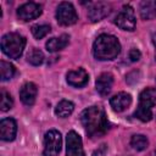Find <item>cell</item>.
<instances>
[{
    "label": "cell",
    "instance_id": "6da1fadb",
    "mask_svg": "<svg viewBox=\"0 0 156 156\" xmlns=\"http://www.w3.org/2000/svg\"><path fill=\"white\" fill-rule=\"evenodd\" d=\"M79 119L85 133L90 138L102 136L111 128V124L107 121L104 108L99 106H90L83 110L79 116Z\"/></svg>",
    "mask_w": 156,
    "mask_h": 156
},
{
    "label": "cell",
    "instance_id": "7a4b0ae2",
    "mask_svg": "<svg viewBox=\"0 0 156 156\" xmlns=\"http://www.w3.org/2000/svg\"><path fill=\"white\" fill-rule=\"evenodd\" d=\"M93 52L95 58L100 61L113 60L121 52V44L111 34H100L93 44Z\"/></svg>",
    "mask_w": 156,
    "mask_h": 156
},
{
    "label": "cell",
    "instance_id": "3957f363",
    "mask_svg": "<svg viewBox=\"0 0 156 156\" xmlns=\"http://www.w3.org/2000/svg\"><path fill=\"white\" fill-rule=\"evenodd\" d=\"M156 105V89L146 88L139 95V105L134 112V117L141 122H149L152 118V107Z\"/></svg>",
    "mask_w": 156,
    "mask_h": 156
},
{
    "label": "cell",
    "instance_id": "277c9868",
    "mask_svg": "<svg viewBox=\"0 0 156 156\" xmlns=\"http://www.w3.org/2000/svg\"><path fill=\"white\" fill-rule=\"evenodd\" d=\"M26 46V38L18 33H7L1 38V50L10 58H18Z\"/></svg>",
    "mask_w": 156,
    "mask_h": 156
},
{
    "label": "cell",
    "instance_id": "5b68a950",
    "mask_svg": "<svg viewBox=\"0 0 156 156\" xmlns=\"http://www.w3.org/2000/svg\"><path fill=\"white\" fill-rule=\"evenodd\" d=\"M62 146V138L58 130L51 129L45 133L44 135V156H57L61 151Z\"/></svg>",
    "mask_w": 156,
    "mask_h": 156
},
{
    "label": "cell",
    "instance_id": "8992f818",
    "mask_svg": "<svg viewBox=\"0 0 156 156\" xmlns=\"http://www.w3.org/2000/svg\"><path fill=\"white\" fill-rule=\"evenodd\" d=\"M56 20L61 26H71L78 21V15L71 2L63 1L57 6Z\"/></svg>",
    "mask_w": 156,
    "mask_h": 156
},
{
    "label": "cell",
    "instance_id": "52a82bcc",
    "mask_svg": "<svg viewBox=\"0 0 156 156\" xmlns=\"http://www.w3.org/2000/svg\"><path fill=\"white\" fill-rule=\"evenodd\" d=\"M115 23L117 24V27H119L123 30H134L136 21H135L134 10L132 9V6H129V5L123 6L122 10L116 16Z\"/></svg>",
    "mask_w": 156,
    "mask_h": 156
},
{
    "label": "cell",
    "instance_id": "ba28073f",
    "mask_svg": "<svg viewBox=\"0 0 156 156\" xmlns=\"http://www.w3.org/2000/svg\"><path fill=\"white\" fill-rule=\"evenodd\" d=\"M66 156H85L82 139L78 133L71 130L66 136Z\"/></svg>",
    "mask_w": 156,
    "mask_h": 156
},
{
    "label": "cell",
    "instance_id": "9c48e42d",
    "mask_svg": "<svg viewBox=\"0 0 156 156\" xmlns=\"http://www.w3.org/2000/svg\"><path fill=\"white\" fill-rule=\"evenodd\" d=\"M41 12H43V10H41V6L39 4H37V2H26V4H23L22 6L18 7L17 16H18L20 20H22L24 22H28V21L38 18L41 15Z\"/></svg>",
    "mask_w": 156,
    "mask_h": 156
},
{
    "label": "cell",
    "instance_id": "30bf717a",
    "mask_svg": "<svg viewBox=\"0 0 156 156\" xmlns=\"http://www.w3.org/2000/svg\"><path fill=\"white\" fill-rule=\"evenodd\" d=\"M110 9H111V6L107 2H102V1L93 2V4H90V7L88 9V17L91 22L101 21L110 13V11H111Z\"/></svg>",
    "mask_w": 156,
    "mask_h": 156
},
{
    "label": "cell",
    "instance_id": "8fae6325",
    "mask_svg": "<svg viewBox=\"0 0 156 156\" xmlns=\"http://www.w3.org/2000/svg\"><path fill=\"white\" fill-rule=\"evenodd\" d=\"M17 124L13 118H2L0 122V136L5 141H12L16 136Z\"/></svg>",
    "mask_w": 156,
    "mask_h": 156
},
{
    "label": "cell",
    "instance_id": "7c38bea8",
    "mask_svg": "<svg viewBox=\"0 0 156 156\" xmlns=\"http://www.w3.org/2000/svg\"><path fill=\"white\" fill-rule=\"evenodd\" d=\"M130 104H132V96H130V94L124 93V91H121L110 99V105H111L112 110L116 112L124 111L126 108H128L130 106Z\"/></svg>",
    "mask_w": 156,
    "mask_h": 156
},
{
    "label": "cell",
    "instance_id": "4fadbf2b",
    "mask_svg": "<svg viewBox=\"0 0 156 156\" xmlns=\"http://www.w3.org/2000/svg\"><path fill=\"white\" fill-rule=\"evenodd\" d=\"M66 77H67V83L72 87H76V88L84 87L89 80V76L84 68L69 71Z\"/></svg>",
    "mask_w": 156,
    "mask_h": 156
},
{
    "label": "cell",
    "instance_id": "5bb4252c",
    "mask_svg": "<svg viewBox=\"0 0 156 156\" xmlns=\"http://www.w3.org/2000/svg\"><path fill=\"white\" fill-rule=\"evenodd\" d=\"M37 94H38V88L34 83L32 82H28V83H24L20 90V98H21V101L27 105V106H32L34 102H35V98H37Z\"/></svg>",
    "mask_w": 156,
    "mask_h": 156
},
{
    "label": "cell",
    "instance_id": "9a60e30c",
    "mask_svg": "<svg viewBox=\"0 0 156 156\" xmlns=\"http://www.w3.org/2000/svg\"><path fill=\"white\" fill-rule=\"evenodd\" d=\"M112 84H113V76L108 72L101 73L95 82L96 90L101 96H107L110 94L112 89Z\"/></svg>",
    "mask_w": 156,
    "mask_h": 156
},
{
    "label": "cell",
    "instance_id": "2e32d148",
    "mask_svg": "<svg viewBox=\"0 0 156 156\" xmlns=\"http://www.w3.org/2000/svg\"><path fill=\"white\" fill-rule=\"evenodd\" d=\"M69 37L67 34H62L58 38H51L46 41V50L50 52H56L65 49L68 45Z\"/></svg>",
    "mask_w": 156,
    "mask_h": 156
},
{
    "label": "cell",
    "instance_id": "e0dca14e",
    "mask_svg": "<svg viewBox=\"0 0 156 156\" xmlns=\"http://www.w3.org/2000/svg\"><path fill=\"white\" fill-rule=\"evenodd\" d=\"M73 108H74V105H73L72 101L62 100L55 107V113H56V116H58L61 118H65V117L69 116L73 112Z\"/></svg>",
    "mask_w": 156,
    "mask_h": 156
},
{
    "label": "cell",
    "instance_id": "ac0fdd59",
    "mask_svg": "<svg viewBox=\"0 0 156 156\" xmlns=\"http://www.w3.org/2000/svg\"><path fill=\"white\" fill-rule=\"evenodd\" d=\"M156 11V1H143L140 4V15L144 20H150L155 16Z\"/></svg>",
    "mask_w": 156,
    "mask_h": 156
},
{
    "label": "cell",
    "instance_id": "d6986e66",
    "mask_svg": "<svg viewBox=\"0 0 156 156\" xmlns=\"http://www.w3.org/2000/svg\"><path fill=\"white\" fill-rule=\"evenodd\" d=\"M147 145H149V140L143 134H134L130 139V146L136 151L145 150L147 147Z\"/></svg>",
    "mask_w": 156,
    "mask_h": 156
},
{
    "label": "cell",
    "instance_id": "ffe728a7",
    "mask_svg": "<svg viewBox=\"0 0 156 156\" xmlns=\"http://www.w3.org/2000/svg\"><path fill=\"white\" fill-rule=\"evenodd\" d=\"M15 74V67L13 65H11L10 62L6 61H1L0 62V76H1V80H9L13 77Z\"/></svg>",
    "mask_w": 156,
    "mask_h": 156
},
{
    "label": "cell",
    "instance_id": "44dd1931",
    "mask_svg": "<svg viewBox=\"0 0 156 156\" xmlns=\"http://www.w3.org/2000/svg\"><path fill=\"white\" fill-rule=\"evenodd\" d=\"M27 61L33 66H39L44 61V54L39 49H32L27 55Z\"/></svg>",
    "mask_w": 156,
    "mask_h": 156
},
{
    "label": "cell",
    "instance_id": "7402d4cb",
    "mask_svg": "<svg viewBox=\"0 0 156 156\" xmlns=\"http://www.w3.org/2000/svg\"><path fill=\"white\" fill-rule=\"evenodd\" d=\"M50 30H51V28L48 24H35L32 27V34L34 35L35 39L44 38L46 34L50 33Z\"/></svg>",
    "mask_w": 156,
    "mask_h": 156
},
{
    "label": "cell",
    "instance_id": "603a6c76",
    "mask_svg": "<svg viewBox=\"0 0 156 156\" xmlns=\"http://www.w3.org/2000/svg\"><path fill=\"white\" fill-rule=\"evenodd\" d=\"M13 106V100L11 98V95L6 91V90H1V102H0V107L1 111H9L11 107Z\"/></svg>",
    "mask_w": 156,
    "mask_h": 156
},
{
    "label": "cell",
    "instance_id": "cb8c5ba5",
    "mask_svg": "<svg viewBox=\"0 0 156 156\" xmlns=\"http://www.w3.org/2000/svg\"><path fill=\"white\" fill-rule=\"evenodd\" d=\"M140 56H141V54H140V51L138 49H130V51H129V60L132 62L138 61L140 58Z\"/></svg>",
    "mask_w": 156,
    "mask_h": 156
},
{
    "label": "cell",
    "instance_id": "d4e9b609",
    "mask_svg": "<svg viewBox=\"0 0 156 156\" xmlns=\"http://www.w3.org/2000/svg\"><path fill=\"white\" fill-rule=\"evenodd\" d=\"M106 150H107V146L105 144H102V145H100V147L98 150H95L93 152V156H105L106 155Z\"/></svg>",
    "mask_w": 156,
    "mask_h": 156
},
{
    "label": "cell",
    "instance_id": "484cf974",
    "mask_svg": "<svg viewBox=\"0 0 156 156\" xmlns=\"http://www.w3.org/2000/svg\"><path fill=\"white\" fill-rule=\"evenodd\" d=\"M152 43L155 45V58H156V34L152 35Z\"/></svg>",
    "mask_w": 156,
    "mask_h": 156
},
{
    "label": "cell",
    "instance_id": "4316f807",
    "mask_svg": "<svg viewBox=\"0 0 156 156\" xmlns=\"http://www.w3.org/2000/svg\"><path fill=\"white\" fill-rule=\"evenodd\" d=\"M155 16H156V11H155Z\"/></svg>",
    "mask_w": 156,
    "mask_h": 156
}]
</instances>
